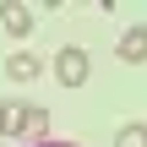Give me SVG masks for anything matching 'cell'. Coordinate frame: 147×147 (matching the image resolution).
I'll return each mask as SVG.
<instances>
[{
	"mask_svg": "<svg viewBox=\"0 0 147 147\" xmlns=\"http://www.w3.org/2000/svg\"><path fill=\"white\" fill-rule=\"evenodd\" d=\"M38 147H82V142H55V136H49V142H38Z\"/></svg>",
	"mask_w": 147,
	"mask_h": 147,
	"instance_id": "8",
	"label": "cell"
},
{
	"mask_svg": "<svg viewBox=\"0 0 147 147\" xmlns=\"http://www.w3.org/2000/svg\"><path fill=\"white\" fill-rule=\"evenodd\" d=\"M115 147H147V120H125L115 131Z\"/></svg>",
	"mask_w": 147,
	"mask_h": 147,
	"instance_id": "6",
	"label": "cell"
},
{
	"mask_svg": "<svg viewBox=\"0 0 147 147\" xmlns=\"http://www.w3.org/2000/svg\"><path fill=\"white\" fill-rule=\"evenodd\" d=\"M115 55H120L125 65H147V22H136V27H125V33H120Z\"/></svg>",
	"mask_w": 147,
	"mask_h": 147,
	"instance_id": "3",
	"label": "cell"
},
{
	"mask_svg": "<svg viewBox=\"0 0 147 147\" xmlns=\"http://www.w3.org/2000/svg\"><path fill=\"white\" fill-rule=\"evenodd\" d=\"M16 136L27 147L49 142V109H38V104H22V115H16Z\"/></svg>",
	"mask_w": 147,
	"mask_h": 147,
	"instance_id": "2",
	"label": "cell"
},
{
	"mask_svg": "<svg viewBox=\"0 0 147 147\" xmlns=\"http://www.w3.org/2000/svg\"><path fill=\"white\" fill-rule=\"evenodd\" d=\"M16 115H22V104H0V142L16 136Z\"/></svg>",
	"mask_w": 147,
	"mask_h": 147,
	"instance_id": "7",
	"label": "cell"
},
{
	"mask_svg": "<svg viewBox=\"0 0 147 147\" xmlns=\"http://www.w3.org/2000/svg\"><path fill=\"white\" fill-rule=\"evenodd\" d=\"M87 71H93V60H87V49H76V44H65V49L55 55V82H60V87H82V82H87Z\"/></svg>",
	"mask_w": 147,
	"mask_h": 147,
	"instance_id": "1",
	"label": "cell"
},
{
	"mask_svg": "<svg viewBox=\"0 0 147 147\" xmlns=\"http://www.w3.org/2000/svg\"><path fill=\"white\" fill-rule=\"evenodd\" d=\"M38 71H44V60L27 55V49H16V55L5 60V76H11V82H38Z\"/></svg>",
	"mask_w": 147,
	"mask_h": 147,
	"instance_id": "5",
	"label": "cell"
},
{
	"mask_svg": "<svg viewBox=\"0 0 147 147\" xmlns=\"http://www.w3.org/2000/svg\"><path fill=\"white\" fill-rule=\"evenodd\" d=\"M0 147H5V142H0Z\"/></svg>",
	"mask_w": 147,
	"mask_h": 147,
	"instance_id": "9",
	"label": "cell"
},
{
	"mask_svg": "<svg viewBox=\"0 0 147 147\" xmlns=\"http://www.w3.org/2000/svg\"><path fill=\"white\" fill-rule=\"evenodd\" d=\"M0 27H5L11 38H27V33H33V11H27L22 0H0Z\"/></svg>",
	"mask_w": 147,
	"mask_h": 147,
	"instance_id": "4",
	"label": "cell"
}]
</instances>
